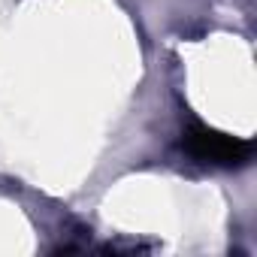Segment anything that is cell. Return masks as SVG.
I'll return each mask as SVG.
<instances>
[{
    "instance_id": "obj_1",
    "label": "cell",
    "mask_w": 257,
    "mask_h": 257,
    "mask_svg": "<svg viewBox=\"0 0 257 257\" xmlns=\"http://www.w3.org/2000/svg\"><path fill=\"white\" fill-rule=\"evenodd\" d=\"M185 149L197 158V161H206V164H218V167H242L251 161V146L236 140V137H227L221 131H212V127H191L185 134Z\"/></svg>"
}]
</instances>
